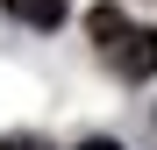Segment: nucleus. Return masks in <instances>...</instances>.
I'll return each instance as SVG.
<instances>
[{"label": "nucleus", "instance_id": "obj_2", "mask_svg": "<svg viewBox=\"0 0 157 150\" xmlns=\"http://www.w3.org/2000/svg\"><path fill=\"white\" fill-rule=\"evenodd\" d=\"M14 21H29V29H57L64 21V0H7Z\"/></svg>", "mask_w": 157, "mask_h": 150}, {"label": "nucleus", "instance_id": "obj_3", "mask_svg": "<svg viewBox=\"0 0 157 150\" xmlns=\"http://www.w3.org/2000/svg\"><path fill=\"white\" fill-rule=\"evenodd\" d=\"M78 150H121V143H107V136H93V143H78Z\"/></svg>", "mask_w": 157, "mask_h": 150}, {"label": "nucleus", "instance_id": "obj_4", "mask_svg": "<svg viewBox=\"0 0 157 150\" xmlns=\"http://www.w3.org/2000/svg\"><path fill=\"white\" fill-rule=\"evenodd\" d=\"M0 150H36V143H29V136H14V143H0Z\"/></svg>", "mask_w": 157, "mask_h": 150}, {"label": "nucleus", "instance_id": "obj_1", "mask_svg": "<svg viewBox=\"0 0 157 150\" xmlns=\"http://www.w3.org/2000/svg\"><path fill=\"white\" fill-rule=\"evenodd\" d=\"M93 43H100V57H107L121 79H150L157 71V29H128L121 7H93Z\"/></svg>", "mask_w": 157, "mask_h": 150}]
</instances>
